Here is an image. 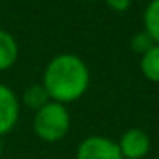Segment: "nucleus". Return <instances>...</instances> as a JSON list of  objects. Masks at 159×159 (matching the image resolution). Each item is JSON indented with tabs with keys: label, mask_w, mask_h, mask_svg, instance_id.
Returning <instances> with one entry per match:
<instances>
[{
	"label": "nucleus",
	"mask_w": 159,
	"mask_h": 159,
	"mask_svg": "<svg viewBox=\"0 0 159 159\" xmlns=\"http://www.w3.org/2000/svg\"><path fill=\"white\" fill-rule=\"evenodd\" d=\"M2 152H4V144H2V139H0V156H2Z\"/></svg>",
	"instance_id": "nucleus-12"
},
{
	"label": "nucleus",
	"mask_w": 159,
	"mask_h": 159,
	"mask_svg": "<svg viewBox=\"0 0 159 159\" xmlns=\"http://www.w3.org/2000/svg\"><path fill=\"white\" fill-rule=\"evenodd\" d=\"M140 72L147 80L159 84V45H154L140 57Z\"/></svg>",
	"instance_id": "nucleus-7"
},
{
	"label": "nucleus",
	"mask_w": 159,
	"mask_h": 159,
	"mask_svg": "<svg viewBox=\"0 0 159 159\" xmlns=\"http://www.w3.org/2000/svg\"><path fill=\"white\" fill-rule=\"evenodd\" d=\"M84 2H96V0H84Z\"/></svg>",
	"instance_id": "nucleus-13"
},
{
	"label": "nucleus",
	"mask_w": 159,
	"mask_h": 159,
	"mask_svg": "<svg viewBox=\"0 0 159 159\" xmlns=\"http://www.w3.org/2000/svg\"><path fill=\"white\" fill-rule=\"evenodd\" d=\"M21 101H22L24 106L31 108L33 111H38L39 108H43L45 104H48L52 99H50V94L46 93V89H45L43 84H31V86L22 93Z\"/></svg>",
	"instance_id": "nucleus-8"
},
{
	"label": "nucleus",
	"mask_w": 159,
	"mask_h": 159,
	"mask_svg": "<svg viewBox=\"0 0 159 159\" xmlns=\"http://www.w3.org/2000/svg\"><path fill=\"white\" fill-rule=\"evenodd\" d=\"M41 84L50 94V99L67 106L87 93L91 72L80 57L74 53H60L45 67Z\"/></svg>",
	"instance_id": "nucleus-1"
},
{
	"label": "nucleus",
	"mask_w": 159,
	"mask_h": 159,
	"mask_svg": "<svg viewBox=\"0 0 159 159\" xmlns=\"http://www.w3.org/2000/svg\"><path fill=\"white\" fill-rule=\"evenodd\" d=\"M21 115V101L9 86L0 82V139L14 130Z\"/></svg>",
	"instance_id": "nucleus-4"
},
{
	"label": "nucleus",
	"mask_w": 159,
	"mask_h": 159,
	"mask_svg": "<svg viewBox=\"0 0 159 159\" xmlns=\"http://www.w3.org/2000/svg\"><path fill=\"white\" fill-rule=\"evenodd\" d=\"M104 2L108 4V7H110L111 11H115V12H125V11H128L132 0H104Z\"/></svg>",
	"instance_id": "nucleus-11"
},
{
	"label": "nucleus",
	"mask_w": 159,
	"mask_h": 159,
	"mask_svg": "<svg viewBox=\"0 0 159 159\" xmlns=\"http://www.w3.org/2000/svg\"><path fill=\"white\" fill-rule=\"evenodd\" d=\"M154 45L156 43L152 41V38L145 31H140V33H137V34H134L132 36V41H130L132 50H134L135 53H139L140 57L144 55L145 52H149Z\"/></svg>",
	"instance_id": "nucleus-10"
},
{
	"label": "nucleus",
	"mask_w": 159,
	"mask_h": 159,
	"mask_svg": "<svg viewBox=\"0 0 159 159\" xmlns=\"http://www.w3.org/2000/svg\"><path fill=\"white\" fill-rule=\"evenodd\" d=\"M144 31L152 38L156 45H159V0H151L144 11Z\"/></svg>",
	"instance_id": "nucleus-9"
},
{
	"label": "nucleus",
	"mask_w": 159,
	"mask_h": 159,
	"mask_svg": "<svg viewBox=\"0 0 159 159\" xmlns=\"http://www.w3.org/2000/svg\"><path fill=\"white\" fill-rule=\"evenodd\" d=\"M75 159H123V156L116 140L104 135H91L77 145Z\"/></svg>",
	"instance_id": "nucleus-3"
},
{
	"label": "nucleus",
	"mask_w": 159,
	"mask_h": 159,
	"mask_svg": "<svg viewBox=\"0 0 159 159\" xmlns=\"http://www.w3.org/2000/svg\"><path fill=\"white\" fill-rule=\"evenodd\" d=\"M116 144L123 159H144L151 151V137L142 128H128Z\"/></svg>",
	"instance_id": "nucleus-5"
},
{
	"label": "nucleus",
	"mask_w": 159,
	"mask_h": 159,
	"mask_svg": "<svg viewBox=\"0 0 159 159\" xmlns=\"http://www.w3.org/2000/svg\"><path fill=\"white\" fill-rule=\"evenodd\" d=\"M19 57V45L16 38L5 29H0V72L9 70Z\"/></svg>",
	"instance_id": "nucleus-6"
},
{
	"label": "nucleus",
	"mask_w": 159,
	"mask_h": 159,
	"mask_svg": "<svg viewBox=\"0 0 159 159\" xmlns=\"http://www.w3.org/2000/svg\"><path fill=\"white\" fill-rule=\"evenodd\" d=\"M70 130V113L65 104L50 101L33 116V132L46 144L60 142Z\"/></svg>",
	"instance_id": "nucleus-2"
}]
</instances>
